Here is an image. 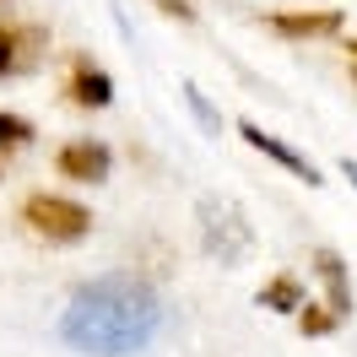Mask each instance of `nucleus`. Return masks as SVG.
<instances>
[{
    "label": "nucleus",
    "instance_id": "nucleus-1",
    "mask_svg": "<svg viewBox=\"0 0 357 357\" xmlns=\"http://www.w3.org/2000/svg\"><path fill=\"white\" fill-rule=\"evenodd\" d=\"M168 325V309L146 276L109 271L70 292L60 314V341L82 357H141Z\"/></svg>",
    "mask_w": 357,
    "mask_h": 357
},
{
    "label": "nucleus",
    "instance_id": "nucleus-2",
    "mask_svg": "<svg viewBox=\"0 0 357 357\" xmlns=\"http://www.w3.org/2000/svg\"><path fill=\"white\" fill-rule=\"evenodd\" d=\"M17 222H22L33 238H44V244H82L92 233V211L82 201H70V195L33 190V195H22V206H17Z\"/></svg>",
    "mask_w": 357,
    "mask_h": 357
},
{
    "label": "nucleus",
    "instance_id": "nucleus-3",
    "mask_svg": "<svg viewBox=\"0 0 357 357\" xmlns=\"http://www.w3.org/2000/svg\"><path fill=\"white\" fill-rule=\"evenodd\" d=\"M201 244L211 260H222V266H244L249 249H255V233H249V222L238 217V206L227 201H201Z\"/></svg>",
    "mask_w": 357,
    "mask_h": 357
},
{
    "label": "nucleus",
    "instance_id": "nucleus-4",
    "mask_svg": "<svg viewBox=\"0 0 357 357\" xmlns=\"http://www.w3.org/2000/svg\"><path fill=\"white\" fill-rule=\"evenodd\" d=\"M60 92H66L70 109H87V114H92V109H109V103H114V76L98 66L92 54H82V49H76V54H66Z\"/></svg>",
    "mask_w": 357,
    "mask_h": 357
},
{
    "label": "nucleus",
    "instance_id": "nucleus-5",
    "mask_svg": "<svg viewBox=\"0 0 357 357\" xmlns=\"http://www.w3.org/2000/svg\"><path fill=\"white\" fill-rule=\"evenodd\" d=\"M49 33L38 22H17V17H0V82H17L44 60Z\"/></svg>",
    "mask_w": 357,
    "mask_h": 357
},
{
    "label": "nucleus",
    "instance_id": "nucleus-6",
    "mask_svg": "<svg viewBox=\"0 0 357 357\" xmlns=\"http://www.w3.org/2000/svg\"><path fill=\"white\" fill-rule=\"evenodd\" d=\"M54 174L70 184H103L114 174V146L98 135H76L66 146H54Z\"/></svg>",
    "mask_w": 357,
    "mask_h": 357
},
{
    "label": "nucleus",
    "instance_id": "nucleus-7",
    "mask_svg": "<svg viewBox=\"0 0 357 357\" xmlns=\"http://www.w3.org/2000/svg\"><path fill=\"white\" fill-rule=\"evenodd\" d=\"M238 135H244V141H249V146H255V152H260V157H271L276 168H287L292 178H303V184H325V178H319V168H314L309 157H303V152H292V146H287V141H282V135L260 130L255 119H238Z\"/></svg>",
    "mask_w": 357,
    "mask_h": 357
},
{
    "label": "nucleus",
    "instance_id": "nucleus-8",
    "mask_svg": "<svg viewBox=\"0 0 357 357\" xmlns=\"http://www.w3.org/2000/svg\"><path fill=\"white\" fill-rule=\"evenodd\" d=\"M309 271L319 276L331 314H335V319H347V314H352V271H347V260H341L335 249H314V266Z\"/></svg>",
    "mask_w": 357,
    "mask_h": 357
},
{
    "label": "nucleus",
    "instance_id": "nucleus-9",
    "mask_svg": "<svg viewBox=\"0 0 357 357\" xmlns=\"http://www.w3.org/2000/svg\"><path fill=\"white\" fill-rule=\"evenodd\" d=\"M266 27L271 33H282V38H325V33H341V11H271L266 17Z\"/></svg>",
    "mask_w": 357,
    "mask_h": 357
},
{
    "label": "nucleus",
    "instance_id": "nucleus-10",
    "mask_svg": "<svg viewBox=\"0 0 357 357\" xmlns=\"http://www.w3.org/2000/svg\"><path fill=\"white\" fill-rule=\"evenodd\" d=\"M255 303H260V309H271V314H292L298 303H303V282H298L292 271H276L266 287L255 292Z\"/></svg>",
    "mask_w": 357,
    "mask_h": 357
},
{
    "label": "nucleus",
    "instance_id": "nucleus-11",
    "mask_svg": "<svg viewBox=\"0 0 357 357\" xmlns=\"http://www.w3.org/2000/svg\"><path fill=\"white\" fill-rule=\"evenodd\" d=\"M22 146H33V119H27V114L0 109V174H6V162L22 152Z\"/></svg>",
    "mask_w": 357,
    "mask_h": 357
},
{
    "label": "nucleus",
    "instance_id": "nucleus-12",
    "mask_svg": "<svg viewBox=\"0 0 357 357\" xmlns=\"http://www.w3.org/2000/svg\"><path fill=\"white\" fill-rule=\"evenodd\" d=\"M292 319H298V331L314 335V341H319V335H335V331H341V319L331 314V303H309V298L292 309Z\"/></svg>",
    "mask_w": 357,
    "mask_h": 357
},
{
    "label": "nucleus",
    "instance_id": "nucleus-13",
    "mask_svg": "<svg viewBox=\"0 0 357 357\" xmlns=\"http://www.w3.org/2000/svg\"><path fill=\"white\" fill-rule=\"evenodd\" d=\"M157 6H162L168 17H178V22H195V6H190V0H157Z\"/></svg>",
    "mask_w": 357,
    "mask_h": 357
},
{
    "label": "nucleus",
    "instance_id": "nucleus-14",
    "mask_svg": "<svg viewBox=\"0 0 357 357\" xmlns=\"http://www.w3.org/2000/svg\"><path fill=\"white\" fill-rule=\"evenodd\" d=\"M341 174H347V178H352V184H357V162H352V157H347V162H341Z\"/></svg>",
    "mask_w": 357,
    "mask_h": 357
},
{
    "label": "nucleus",
    "instance_id": "nucleus-15",
    "mask_svg": "<svg viewBox=\"0 0 357 357\" xmlns=\"http://www.w3.org/2000/svg\"><path fill=\"white\" fill-rule=\"evenodd\" d=\"M341 49H347V54H352V60H357V38H347V44H341Z\"/></svg>",
    "mask_w": 357,
    "mask_h": 357
},
{
    "label": "nucleus",
    "instance_id": "nucleus-16",
    "mask_svg": "<svg viewBox=\"0 0 357 357\" xmlns=\"http://www.w3.org/2000/svg\"><path fill=\"white\" fill-rule=\"evenodd\" d=\"M0 6H6V0H0Z\"/></svg>",
    "mask_w": 357,
    "mask_h": 357
}]
</instances>
